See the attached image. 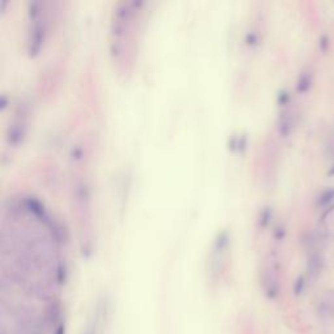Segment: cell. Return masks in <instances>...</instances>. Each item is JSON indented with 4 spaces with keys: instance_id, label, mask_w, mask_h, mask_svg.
Returning a JSON list of instances; mask_svg holds the SVG:
<instances>
[{
    "instance_id": "6da1fadb",
    "label": "cell",
    "mask_w": 334,
    "mask_h": 334,
    "mask_svg": "<svg viewBox=\"0 0 334 334\" xmlns=\"http://www.w3.org/2000/svg\"><path fill=\"white\" fill-rule=\"evenodd\" d=\"M29 30H28V51L29 54H37L41 50L46 37V12L45 3L34 0L29 3Z\"/></svg>"
},
{
    "instance_id": "9c48e42d",
    "label": "cell",
    "mask_w": 334,
    "mask_h": 334,
    "mask_svg": "<svg viewBox=\"0 0 334 334\" xmlns=\"http://www.w3.org/2000/svg\"><path fill=\"white\" fill-rule=\"evenodd\" d=\"M329 175H334V166H333V168L332 170H329V172H328Z\"/></svg>"
},
{
    "instance_id": "52a82bcc",
    "label": "cell",
    "mask_w": 334,
    "mask_h": 334,
    "mask_svg": "<svg viewBox=\"0 0 334 334\" xmlns=\"http://www.w3.org/2000/svg\"><path fill=\"white\" fill-rule=\"evenodd\" d=\"M320 47H321L322 51H326L328 47H329V38L326 37V36H322L320 38Z\"/></svg>"
},
{
    "instance_id": "ba28073f",
    "label": "cell",
    "mask_w": 334,
    "mask_h": 334,
    "mask_svg": "<svg viewBox=\"0 0 334 334\" xmlns=\"http://www.w3.org/2000/svg\"><path fill=\"white\" fill-rule=\"evenodd\" d=\"M279 103L281 105H287V102H289V99H290V95H289V93L287 92H282L281 94H279Z\"/></svg>"
},
{
    "instance_id": "8992f818",
    "label": "cell",
    "mask_w": 334,
    "mask_h": 334,
    "mask_svg": "<svg viewBox=\"0 0 334 334\" xmlns=\"http://www.w3.org/2000/svg\"><path fill=\"white\" fill-rule=\"evenodd\" d=\"M304 289V278L299 277L295 282V286H294V290H295V294H300Z\"/></svg>"
},
{
    "instance_id": "3957f363",
    "label": "cell",
    "mask_w": 334,
    "mask_h": 334,
    "mask_svg": "<svg viewBox=\"0 0 334 334\" xmlns=\"http://www.w3.org/2000/svg\"><path fill=\"white\" fill-rule=\"evenodd\" d=\"M311 84H312V76H311L310 72H304V74H300V77L297 80V90L299 93H306L310 90Z\"/></svg>"
},
{
    "instance_id": "7a4b0ae2",
    "label": "cell",
    "mask_w": 334,
    "mask_h": 334,
    "mask_svg": "<svg viewBox=\"0 0 334 334\" xmlns=\"http://www.w3.org/2000/svg\"><path fill=\"white\" fill-rule=\"evenodd\" d=\"M29 115V106L28 103L21 102L17 106L16 111H15V118H13L11 126H9V132L7 135V140H8L9 145H17L20 143L22 137L25 135L26 130V120H28Z\"/></svg>"
},
{
    "instance_id": "277c9868",
    "label": "cell",
    "mask_w": 334,
    "mask_h": 334,
    "mask_svg": "<svg viewBox=\"0 0 334 334\" xmlns=\"http://www.w3.org/2000/svg\"><path fill=\"white\" fill-rule=\"evenodd\" d=\"M279 132L281 135L287 136L290 133V130L293 128V119H291V115L287 114V112H283L279 118Z\"/></svg>"
},
{
    "instance_id": "5b68a950",
    "label": "cell",
    "mask_w": 334,
    "mask_h": 334,
    "mask_svg": "<svg viewBox=\"0 0 334 334\" xmlns=\"http://www.w3.org/2000/svg\"><path fill=\"white\" fill-rule=\"evenodd\" d=\"M334 201V188H328L321 192V195L317 197L318 206H328Z\"/></svg>"
}]
</instances>
